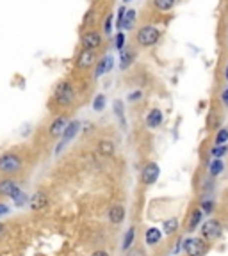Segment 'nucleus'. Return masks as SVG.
<instances>
[{
  "mask_svg": "<svg viewBox=\"0 0 228 256\" xmlns=\"http://www.w3.org/2000/svg\"><path fill=\"white\" fill-rule=\"evenodd\" d=\"M159 38H160L159 28L153 27V25H144L137 32V43L141 46H153L159 41Z\"/></svg>",
  "mask_w": 228,
  "mask_h": 256,
  "instance_id": "obj_2",
  "label": "nucleus"
},
{
  "mask_svg": "<svg viewBox=\"0 0 228 256\" xmlns=\"http://www.w3.org/2000/svg\"><path fill=\"white\" fill-rule=\"evenodd\" d=\"M95 62H96V54H95V50H89V48H84V50L79 54V57H77V68H80V70L93 68Z\"/></svg>",
  "mask_w": 228,
  "mask_h": 256,
  "instance_id": "obj_7",
  "label": "nucleus"
},
{
  "mask_svg": "<svg viewBox=\"0 0 228 256\" xmlns=\"http://www.w3.org/2000/svg\"><path fill=\"white\" fill-rule=\"evenodd\" d=\"M79 128H80V123H79V121H70V123L66 124V128H64V132H63V136H61V144L57 146V152H56V153H61V152H63L64 146H66V144H68L70 140H72L73 137L77 136V132H79Z\"/></svg>",
  "mask_w": 228,
  "mask_h": 256,
  "instance_id": "obj_6",
  "label": "nucleus"
},
{
  "mask_svg": "<svg viewBox=\"0 0 228 256\" xmlns=\"http://www.w3.org/2000/svg\"><path fill=\"white\" fill-rule=\"evenodd\" d=\"M91 256H109V252H105V251H95Z\"/></svg>",
  "mask_w": 228,
  "mask_h": 256,
  "instance_id": "obj_38",
  "label": "nucleus"
},
{
  "mask_svg": "<svg viewBox=\"0 0 228 256\" xmlns=\"http://www.w3.org/2000/svg\"><path fill=\"white\" fill-rule=\"evenodd\" d=\"M82 46L89 50H96L102 46V36L96 30H88L82 34Z\"/></svg>",
  "mask_w": 228,
  "mask_h": 256,
  "instance_id": "obj_8",
  "label": "nucleus"
},
{
  "mask_svg": "<svg viewBox=\"0 0 228 256\" xmlns=\"http://www.w3.org/2000/svg\"><path fill=\"white\" fill-rule=\"evenodd\" d=\"M184 251L187 256H205L208 251V246L203 238L192 236V238H187L184 242Z\"/></svg>",
  "mask_w": 228,
  "mask_h": 256,
  "instance_id": "obj_5",
  "label": "nucleus"
},
{
  "mask_svg": "<svg viewBox=\"0 0 228 256\" xmlns=\"http://www.w3.org/2000/svg\"><path fill=\"white\" fill-rule=\"evenodd\" d=\"M228 140V130L226 128H221L219 132L216 134V139H214V142H216V146H221V144H224Z\"/></svg>",
  "mask_w": 228,
  "mask_h": 256,
  "instance_id": "obj_25",
  "label": "nucleus"
},
{
  "mask_svg": "<svg viewBox=\"0 0 228 256\" xmlns=\"http://www.w3.org/2000/svg\"><path fill=\"white\" fill-rule=\"evenodd\" d=\"M98 153H100L102 156H112L114 155V142L109 139L98 140Z\"/></svg>",
  "mask_w": 228,
  "mask_h": 256,
  "instance_id": "obj_16",
  "label": "nucleus"
},
{
  "mask_svg": "<svg viewBox=\"0 0 228 256\" xmlns=\"http://www.w3.org/2000/svg\"><path fill=\"white\" fill-rule=\"evenodd\" d=\"M24 168V160L16 153H2L0 155V174H18Z\"/></svg>",
  "mask_w": 228,
  "mask_h": 256,
  "instance_id": "obj_1",
  "label": "nucleus"
},
{
  "mask_svg": "<svg viewBox=\"0 0 228 256\" xmlns=\"http://www.w3.org/2000/svg\"><path fill=\"white\" fill-rule=\"evenodd\" d=\"M116 48L118 50H123L125 48V34L121 30L116 34Z\"/></svg>",
  "mask_w": 228,
  "mask_h": 256,
  "instance_id": "obj_29",
  "label": "nucleus"
},
{
  "mask_svg": "<svg viewBox=\"0 0 228 256\" xmlns=\"http://www.w3.org/2000/svg\"><path fill=\"white\" fill-rule=\"evenodd\" d=\"M201 216H203V212H201V210H192L191 217H189V222H187V230H189V232L196 230V226L200 224V220H201Z\"/></svg>",
  "mask_w": 228,
  "mask_h": 256,
  "instance_id": "obj_19",
  "label": "nucleus"
},
{
  "mask_svg": "<svg viewBox=\"0 0 228 256\" xmlns=\"http://www.w3.org/2000/svg\"><path fill=\"white\" fill-rule=\"evenodd\" d=\"M112 64H114V59H112L111 56L104 57V59H102L100 62H98V66H96V72H95L96 78H98V76H102L104 73L111 72V70H112Z\"/></svg>",
  "mask_w": 228,
  "mask_h": 256,
  "instance_id": "obj_13",
  "label": "nucleus"
},
{
  "mask_svg": "<svg viewBox=\"0 0 228 256\" xmlns=\"http://www.w3.org/2000/svg\"><path fill=\"white\" fill-rule=\"evenodd\" d=\"M162 230H164V235H173V233L178 230V220H176L175 217L164 220V224H162Z\"/></svg>",
  "mask_w": 228,
  "mask_h": 256,
  "instance_id": "obj_21",
  "label": "nucleus"
},
{
  "mask_svg": "<svg viewBox=\"0 0 228 256\" xmlns=\"http://www.w3.org/2000/svg\"><path fill=\"white\" fill-rule=\"evenodd\" d=\"M47 204H48L47 192L40 190V192H36V194L31 198V208H32V210H43Z\"/></svg>",
  "mask_w": 228,
  "mask_h": 256,
  "instance_id": "obj_12",
  "label": "nucleus"
},
{
  "mask_svg": "<svg viewBox=\"0 0 228 256\" xmlns=\"http://www.w3.org/2000/svg\"><path fill=\"white\" fill-rule=\"evenodd\" d=\"M223 235V228H221V222L216 219H208L207 222H203L201 226V238L207 240V242H214V240L221 238Z\"/></svg>",
  "mask_w": 228,
  "mask_h": 256,
  "instance_id": "obj_4",
  "label": "nucleus"
},
{
  "mask_svg": "<svg viewBox=\"0 0 228 256\" xmlns=\"http://www.w3.org/2000/svg\"><path fill=\"white\" fill-rule=\"evenodd\" d=\"M157 178H159V166L153 164V162H150V164L144 166L143 172H141V180H143V184L152 185L157 182Z\"/></svg>",
  "mask_w": 228,
  "mask_h": 256,
  "instance_id": "obj_9",
  "label": "nucleus"
},
{
  "mask_svg": "<svg viewBox=\"0 0 228 256\" xmlns=\"http://www.w3.org/2000/svg\"><path fill=\"white\" fill-rule=\"evenodd\" d=\"M6 214H9V206L0 203V216H6Z\"/></svg>",
  "mask_w": 228,
  "mask_h": 256,
  "instance_id": "obj_36",
  "label": "nucleus"
},
{
  "mask_svg": "<svg viewBox=\"0 0 228 256\" xmlns=\"http://www.w3.org/2000/svg\"><path fill=\"white\" fill-rule=\"evenodd\" d=\"M160 236H162L160 230L150 228V230H146V235H144V238H146V244H148V246H155V244H159V242H160Z\"/></svg>",
  "mask_w": 228,
  "mask_h": 256,
  "instance_id": "obj_18",
  "label": "nucleus"
},
{
  "mask_svg": "<svg viewBox=\"0 0 228 256\" xmlns=\"http://www.w3.org/2000/svg\"><path fill=\"white\" fill-rule=\"evenodd\" d=\"M104 30H105V34H111L112 32V14H109L107 18H105V22H104Z\"/></svg>",
  "mask_w": 228,
  "mask_h": 256,
  "instance_id": "obj_30",
  "label": "nucleus"
},
{
  "mask_svg": "<svg viewBox=\"0 0 228 256\" xmlns=\"http://www.w3.org/2000/svg\"><path fill=\"white\" fill-rule=\"evenodd\" d=\"M223 169H224L223 160H221V158H216V160L212 162V164H210V174H212V176H217L219 172H223Z\"/></svg>",
  "mask_w": 228,
  "mask_h": 256,
  "instance_id": "obj_24",
  "label": "nucleus"
},
{
  "mask_svg": "<svg viewBox=\"0 0 228 256\" xmlns=\"http://www.w3.org/2000/svg\"><path fill=\"white\" fill-rule=\"evenodd\" d=\"M18 192H20V187H18V184L15 180H11V178L0 180V196L15 198Z\"/></svg>",
  "mask_w": 228,
  "mask_h": 256,
  "instance_id": "obj_10",
  "label": "nucleus"
},
{
  "mask_svg": "<svg viewBox=\"0 0 228 256\" xmlns=\"http://www.w3.org/2000/svg\"><path fill=\"white\" fill-rule=\"evenodd\" d=\"M56 102L63 107H70L75 102V91H73L70 82H61L56 88Z\"/></svg>",
  "mask_w": 228,
  "mask_h": 256,
  "instance_id": "obj_3",
  "label": "nucleus"
},
{
  "mask_svg": "<svg viewBox=\"0 0 228 256\" xmlns=\"http://www.w3.org/2000/svg\"><path fill=\"white\" fill-rule=\"evenodd\" d=\"M221 100H223L224 107H228V89H224V91H223V94H221Z\"/></svg>",
  "mask_w": 228,
  "mask_h": 256,
  "instance_id": "obj_35",
  "label": "nucleus"
},
{
  "mask_svg": "<svg viewBox=\"0 0 228 256\" xmlns=\"http://www.w3.org/2000/svg\"><path fill=\"white\" fill-rule=\"evenodd\" d=\"M13 200H15V201H16V204L20 206V204H24V203H25V200H27V196H25L24 192L20 190V192H18V194H16L15 198H13Z\"/></svg>",
  "mask_w": 228,
  "mask_h": 256,
  "instance_id": "obj_32",
  "label": "nucleus"
},
{
  "mask_svg": "<svg viewBox=\"0 0 228 256\" xmlns=\"http://www.w3.org/2000/svg\"><path fill=\"white\" fill-rule=\"evenodd\" d=\"M104 107H105V96L98 94L95 98V102H93V108H95L96 112H100V110H104Z\"/></svg>",
  "mask_w": 228,
  "mask_h": 256,
  "instance_id": "obj_26",
  "label": "nucleus"
},
{
  "mask_svg": "<svg viewBox=\"0 0 228 256\" xmlns=\"http://www.w3.org/2000/svg\"><path fill=\"white\" fill-rule=\"evenodd\" d=\"M201 208H203L207 214H210L212 212V201H203V203H201Z\"/></svg>",
  "mask_w": 228,
  "mask_h": 256,
  "instance_id": "obj_33",
  "label": "nucleus"
},
{
  "mask_svg": "<svg viewBox=\"0 0 228 256\" xmlns=\"http://www.w3.org/2000/svg\"><path fill=\"white\" fill-rule=\"evenodd\" d=\"M224 76H226V80H228V68H226V72H224Z\"/></svg>",
  "mask_w": 228,
  "mask_h": 256,
  "instance_id": "obj_39",
  "label": "nucleus"
},
{
  "mask_svg": "<svg viewBox=\"0 0 228 256\" xmlns=\"http://www.w3.org/2000/svg\"><path fill=\"white\" fill-rule=\"evenodd\" d=\"M121 52V60H120V68L121 70H127L130 64H132L134 60V50H130V48H123V50H120Z\"/></svg>",
  "mask_w": 228,
  "mask_h": 256,
  "instance_id": "obj_17",
  "label": "nucleus"
},
{
  "mask_svg": "<svg viewBox=\"0 0 228 256\" xmlns=\"http://www.w3.org/2000/svg\"><path fill=\"white\" fill-rule=\"evenodd\" d=\"M125 219V208L120 206V204H116V206H112L111 210H109V220H111L112 224H121Z\"/></svg>",
  "mask_w": 228,
  "mask_h": 256,
  "instance_id": "obj_14",
  "label": "nucleus"
},
{
  "mask_svg": "<svg viewBox=\"0 0 228 256\" xmlns=\"http://www.w3.org/2000/svg\"><path fill=\"white\" fill-rule=\"evenodd\" d=\"M114 112H116L118 120H120L121 123L125 124V116H123V104H121L120 100H116V102H114Z\"/></svg>",
  "mask_w": 228,
  "mask_h": 256,
  "instance_id": "obj_27",
  "label": "nucleus"
},
{
  "mask_svg": "<svg viewBox=\"0 0 228 256\" xmlns=\"http://www.w3.org/2000/svg\"><path fill=\"white\" fill-rule=\"evenodd\" d=\"M160 123H162V112H160L159 108H152V110L148 112V116H146V124H148L150 128H157V126H160Z\"/></svg>",
  "mask_w": 228,
  "mask_h": 256,
  "instance_id": "obj_15",
  "label": "nucleus"
},
{
  "mask_svg": "<svg viewBox=\"0 0 228 256\" xmlns=\"http://www.w3.org/2000/svg\"><path fill=\"white\" fill-rule=\"evenodd\" d=\"M224 153H226V144H221V146H216V148L212 150V156H216V158L223 156Z\"/></svg>",
  "mask_w": 228,
  "mask_h": 256,
  "instance_id": "obj_28",
  "label": "nucleus"
},
{
  "mask_svg": "<svg viewBox=\"0 0 228 256\" xmlns=\"http://www.w3.org/2000/svg\"><path fill=\"white\" fill-rule=\"evenodd\" d=\"M175 4H176V0H153V6H155V9H159V11H162V12L173 9V6H175Z\"/></svg>",
  "mask_w": 228,
  "mask_h": 256,
  "instance_id": "obj_22",
  "label": "nucleus"
},
{
  "mask_svg": "<svg viewBox=\"0 0 228 256\" xmlns=\"http://www.w3.org/2000/svg\"><path fill=\"white\" fill-rule=\"evenodd\" d=\"M6 235V224L4 222H0V238Z\"/></svg>",
  "mask_w": 228,
  "mask_h": 256,
  "instance_id": "obj_37",
  "label": "nucleus"
},
{
  "mask_svg": "<svg viewBox=\"0 0 228 256\" xmlns=\"http://www.w3.org/2000/svg\"><path fill=\"white\" fill-rule=\"evenodd\" d=\"M66 124H68L66 116H59L52 121V124H50V128H48V132H50V136L52 137H61L64 132V128H66Z\"/></svg>",
  "mask_w": 228,
  "mask_h": 256,
  "instance_id": "obj_11",
  "label": "nucleus"
},
{
  "mask_svg": "<svg viewBox=\"0 0 228 256\" xmlns=\"http://www.w3.org/2000/svg\"><path fill=\"white\" fill-rule=\"evenodd\" d=\"M134 236H136V228H128L127 235H125V240H123V249H125V251H127V249L134 244Z\"/></svg>",
  "mask_w": 228,
  "mask_h": 256,
  "instance_id": "obj_23",
  "label": "nucleus"
},
{
  "mask_svg": "<svg viewBox=\"0 0 228 256\" xmlns=\"http://www.w3.org/2000/svg\"><path fill=\"white\" fill-rule=\"evenodd\" d=\"M125 11H127V9H125V8H120V9H118V20H116V27L120 28V30H121V24H123V14H125Z\"/></svg>",
  "mask_w": 228,
  "mask_h": 256,
  "instance_id": "obj_31",
  "label": "nucleus"
},
{
  "mask_svg": "<svg viewBox=\"0 0 228 256\" xmlns=\"http://www.w3.org/2000/svg\"><path fill=\"white\" fill-rule=\"evenodd\" d=\"M141 98V91H134V92H130V94H128V100L130 102H137Z\"/></svg>",
  "mask_w": 228,
  "mask_h": 256,
  "instance_id": "obj_34",
  "label": "nucleus"
},
{
  "mask_svg": "<svg viewBox=\"0 0 228 256\" xmlns=\"http://www.w3.org/2000/svg\"><path fill=\"white\" fill-rule=\"evenodd\" d=\"M134 20H136V11L134 9H127L123 14V24H121V28H132Z\"/></svg>",
  "mask_w": 228,
  "mask_h": 256,
  "instance_id": "obj_20",
  "label": "nucleus"
}]
</instances>
